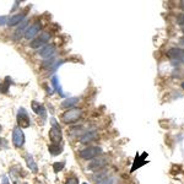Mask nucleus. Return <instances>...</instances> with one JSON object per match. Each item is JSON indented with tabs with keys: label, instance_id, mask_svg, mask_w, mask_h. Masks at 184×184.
I'll list each match as a JSON object with an SVG mask.
<instances>
[{
	"label": "nucleus",
	"instance_id": "obj_17",
	"mask_svg": "<svg viewBox=\"0 0 184 184\" xmlns=\"http://www.w3.org/2000/svg\"><path fill=\"white\" fill-rule=\"evenodd\" d=\"M52 85L54 86V89H55V91L59 92L60 94H63L64 96V93H63V91H61V87H60V84H59V77L57 76V75H54L53 77H52Z\"/></svg>",
	"mask_w": 184,
	"mask_h": 184
},
{
	"label": "nucleus",
	"instance_id": "obj_22",
	"mask_svg": "<svg viewBox=\"0 0 184 184\" xmlns=\"http://www.w3.org/2000/svg\"><path fill=\"white\" fill-rule=\"evenodd\" d=\"M0 184H10V182H9V178H7L6 176H4V177L1 178V183Z\"/></svg>",
	"mask_w": 184,
	"mask_h": 184
},
{
	"label": "nucleus",
	"instance_id": "obj_16",
	"mask_svg": "<svg viewBox=\"0 0 184 184\" xmlns=\"http://www.w3.org/2000/svg\"><path fill=\"white\" fill-rule=\"evenodd\" d=\"M96 138H97V134H96V133H87V134H85L84 136H81V139H80V142H82V144H86V142H89V141L96 140Z\"/></svg>",
	"mask_w": 184,
	"mask_h": 184
},
{
	"label": "nucleus",
	"instance_id": "obj_26",
	"mask_svg": "<svg viewBox=\"0 0 184 184\" xmlns=\"http://www.w3.org/2000/svg\"><path fill=\"white\" fill-rule=\"evenodd\" d=\"M82 184H87V183H82Z\"/></svg>",
	"mask_w": 184,
	"mask_h": 184
},
{
	"label": "nucleus",
	"instance_id": "obj_1",
	"mask_svg": "<svg viewBox=\"0 0 184 184\" xmlns=\"http://www.w3.org/2000/svg\"><path fill=\"white\" fill-rule=\"evenodd\" d=\"M81 116H82V111L80 108L74 107V108H70L61 114V120L65 124H74V123L79 122Z\"/></svg>",
	"mask_w": 184,
	"mask_h": 184
},
{
	"label": "nucleus",
	"instance_id": "obj_10",
	"mask_svg": "<svg viewBox=\"0 0 184 184\" xmlns=\"http://www.w3.org/2000/svg\"><path fill=\"white\" fill-rule=\"evenodd\" d=\"M25 19H26V11H24V12H19V14L11 16V17L7 20V25H9V26H16V25L21 24Z\"/></svg>",
	"mask_w": 184,
	"mask_h": 184
},
{
	"label": "nucleus",
	"instance_id": "obj_2",
	"mask_svg": "<svg viewBox=\"0 0 184 184\" xmlns=\"http://www.w3.org/2000/svg\"><path fill=\"white\" fill-rule=\"evenodd\" d=\"M50 123H52V128L49 130V140L52 141V144H59L63 139L60 125L55 120V118H52Z\"/></svg>",
	"mask_w": 184,
	"mask_h": 184
},
{
	"label": "nucleus",
	"instance_id": "obj_20",
	"mask_svg": "<svg viewBox=\"0 0 184 184\" xmlns=\"http://www.w3.org/2000/svg\"><path fill=\"white\" fill-rule=\"evenodd\" d=\"M6 146H7L6 140H5V139H2V138H0V149H4V147H6Z\"/></svg>",
	"mask_w": 184,
	"mask_h": 184
},
{
	"label": "nucleus",
	"instance_id": "obj_25",
	"mask_svg": "<svg viewBox=\"0 0 184 184\" xmlns=\"http://www.w3.org/2000/svg\"><path fill=\"white\" fill-rule=\"evenodd\" d=\"M24 184H27V183H26V182H25V183H24Z\"/></svg>",
	"mask_w": 184,
	"mask_h": 184
},
{
	"label": "nucleus",
	"instance_id": "obj_4",
	"mask_svg": "<svg viewBox=\"0 0 184 184\" xmlns=\"http://www.w3.org/2000/svg\"><path fill=\"white\" fill-rule=\"evenodd\" d=\"M16 118H17V119H16V120H17V125H19V128H21V129L28 128L31 125V119H30V117H28V113H27L26 109L22 108V107L19 109Z\"/></svg>",
	"mask_w": 184,
	"mask_h": 184
},
{
	"label": "nucleus",
	"instance_id": "obj_19",
	"mask_svg": "<svg viewBox=\"0 0 184 184\" xmlns=\"http://www.w3.org/2000/svg\"><path fill=\"white\" fill-rule=\"evenodd\" d=\"M65 184H79V179L76 177H70V178L66 179Z\"/></svg>",
	"mask_w": 184,
	"mask_h": 184
},
{
	"label": "nucleus",
	"instance_id": "obj_3",
	"mask_svg": "<svg viewBox=\"0 0 184 184\" xmlns=\"http://www.w3.org/2000/svg\"><path fill=\"white\" fill-rule=\"evenodd\" d=\"M49 39H50V33L43 31V32L39 33L38 37H36V38L31 42L30 47L31 48H43V47L47 44V42H49Z\"/></svg>",
	"mask_w": 184,
	"mask_h": 184
},
{
	"label": "nucleus",
	"instance_id": "obj_8",
	"mask_svg": "<svg viewBox=\"0 0 184 184\" xmlns=\"http://www.w3.org/2000/svg\"><path fill=\"white\" fill-rule=\"evenodd\" d=\"M39 31H41V22H34V24H32L30 27H27V30L25 31V38L26 39H32V38H34L38 33H39Z\"/></svg>",
	"mask_w": 184,
	"mask_h": 184
},
{
	"label": "nucleus",
	"instance_id": "obj_9",
	"mask_svg": "<svg viewBox=\"0 0 184 184\" xmlns=\"http://www.w3.org/2000/svg\"><path fill=\"white\" fill-rule=\"evenodd\" d=\"M55 53V46L54 44H46L43 48L39 49V55L42 58H52L53 54Z\"/></svg>",
	"mask_w": 184,
	"mask_h": 184
},
{
	"label": "nucleus",
	"instance_id": "obj_21",
	"mask_svg": "<svg viewBox=\"0 0 184 184\" xmlns=\"http://www.w3.org/2000/svg\"><path fill=\"white\" fill-rule=\"evenodd\" d=\"M7 24V17L6 16H0V26Z\"/></svg>",
	"mask_w": 184,
	"mask_h": 184
},
{
	"label": "nucleus",
	"instance_id": "obj_13",
	"mask_svg": "<svg viewBox=\"0 0 184 184\" xmlns=\"http://www.w3.org/2000/svg\"><path fill=\"white\" fill-rule=\"evenodd\" d=\"M79 102V98L77 97H72V98H66L61 102V108H74V106Z\"/></svg>",
	"mask_w": 184,
	"mask_h": 184
},
{
	"label": "nucleus",
	"instance_id": "obj_24",
	"mask_svg": "<svg viewBox=\"0 0 184 184\" xmlns=\"http://www.w3.org/2000/svg\"><path fill=\"white\" fill-rule=\"evenodd\" d=\"M1 130H2V126H1V124H0V131H1Z\"/></svg>",
	"mask_w": 184,
	"mask_h": 184
},
{
	"label": "nucleus",
	"instance_id": "obj_11",
	"mask_svg": "<svg viewBox=\"0 0 184 184\" xmlns=\"http://www.w3.org/2000/svg\"><path fill=\"white\" fill-rule=\"evenodd\" d=\"M31 106H32V109H33V112H34L36 114H38V116H41L43 119H46V108H44V106H43L42 103H39V102H37V101H32Z\"/></svg>",
	"mask_w": 184,
	"mask_h": 184
},
{
	"label": "nucleus",
	"instance_id": "obj_7",
	"mask_svg": "<svg viewBox=\"0 0 184 184\" xmlns=\"http://www.w3.org/2000/svg\"><path fill=\"white\" fill-rule=\"evenodd\" d=\"M107 162H108V160H107L106 157L96 158V160H93L92 162H90V163L87 164V169H89V171H98V169L103 168V167L107 164Z\"/></svg>",
	"mask_w": 184,
	"mask_h": 184
},
{
	"label": "nucleus",
	"instance_id": "obj_6",
	"mask_svg": "<svg viewBox=\"0 0 184 184\" xmlns=\"http://www.w3.org/2000/svg\"><path fill=\"white\" fill-rule=\"evenodd\" d=\"M25 142V135H24V131L21 128L16 126L14 130H12V144L15 147H21Z\"/></svg>",
	"mask_w": 184,
	"mask_h": 184
},
{
	"label": "nucleus",
	"instance_id": "obj_14",
	"mask_svg": "<svg viewBox=\"0 0 184 184\" xmlns=\"http://www.w3.org/2000/svg\"><path fill=\"white\" fill-rule=\"evenodd\" d=\"M11 84H12L11 77L6 76V77H5V80H4V82H1V84H0V93H6V92L9 91V89H10V85H11Z\"/></svg>",
	"mask_w": 184,
	"mask_h": 184
},
{
	"label": "nucleus",
	"instance_id": "obj_5",
	"mask_svg": "<svg viewBox=\"0 0 184 184\" xmlns=\"http://www.w3.org/2000/svg\"><path fill=\"white\" fill-rule=\"evenodd\" d=\"M102 153V149L101 147H96V146H92V147H86L84 150H81L79 152V156L82 158V160H93L94 157H97L98 155Z\"/></svg>",
	"mask_w": 184,
	"mask_h": 184
},
{
	"label": "nucleus",
	"instance_id": "obj_18",
	"mask_svg": "<svg viewBox=\"0 0 184 184\" xmlns=\"http://www.w3.org/2000/svg\"><path fill=\"white\" fill-rule=\"evenodd\" d=\"M64 164H65V162H55L54 164H53V168H54V172H60L61 169L64 168Z\"/></svg>",
	"mask_w": 184,
	"mask_h": 184
},
{
	"label": "nucleus",
	"instance_id": "obj_23",
	"mask_svg": "<svg viewBox=\"0 0 184 184\" xmlns=\"http://www.w3.org/2000/svg\"><path fill=\"white\" fill-rule=\"evenodd\" d=\"M178 22L184 25V15H179V16H178Z\"/></svg>",
	"mask_w": 184,
	"mask_h": 184
},
{
	"label": "nucleus",
	"instance_id": "obj_12",
	"mask_svg": "<svg viewBox=\"0 0 184 184\" xmlns=\"http://www.w3.org/2000/svg\"><path fill=\"white\" fill-rule=\"evenodd\" d=\"M26 163H27L28 168L31 169V172H33V173H37L38 172V166H37L36 161L33 160L32 155H30V153L26 155Z\"/></svg>",
	"mask_w": 184,
	"mask_h": 184
},
{
	"label": "nucleus",
	"instance_id": "obj_15",
	"mask_svg": "<svg viewBox=\"0 0 184 184\" xmlns=\"http://www.w3.org/2000/svg\"><path fill=\"white\" fill-rule=\"evenodd\" d=\"M48 150L49 152L52 153L53 156H57V155H60L63 152V147H61L59 144H50L48 146Z\"/></svg>",
	"mask_w": 184,
	"mask_h": 184
}]
</instances>
